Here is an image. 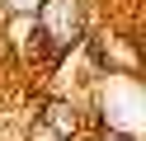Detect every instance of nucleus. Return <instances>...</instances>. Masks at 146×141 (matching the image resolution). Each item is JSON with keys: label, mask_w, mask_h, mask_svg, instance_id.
<instances>
[{"label": "nucleus", "mask_w": 146, "mask_h": 141, "mask_svg": "<svg viewBox=\"0 0 146 141\" xmlns=\"http://www.w3.org/2000/svg\"><path fill=\"white\" fill-rule=\"evenodd\" d=\"M52 127H57V132H76V118H71V108H61V103H57V108H52Z\"/></svg>", "instance_id": "1"}]
</instances>
